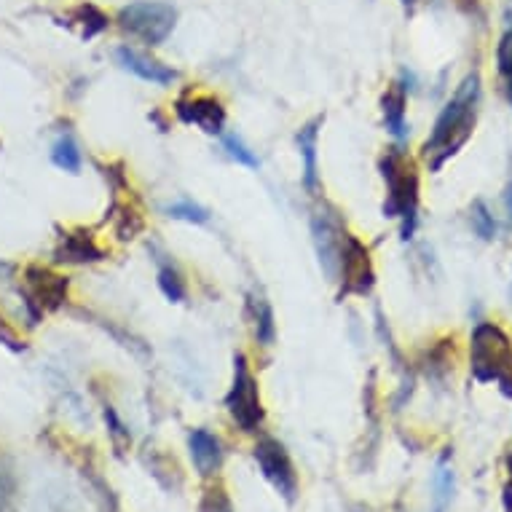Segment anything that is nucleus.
<instances>
[{
  "label": "nucleus",
  "mask_w": 512,
  "mask_h": 512,
  "mask_svg": "<svg viewBox=\"0 0 512 512\" xmlns=\"http://www.w3.org/2000/svg\"><path fill=\"white\" fill-rule=\"evenodd\" d=\"M478 100H480V76L472 70L470 76L464 78L462 86L456 89L454 100L448 102L443 113L437 116L432 135L424 143L421 153L429 161L432 172H440L448 159H454L456 153L462 151L467 140L475 132V116H478Z\"/></svg>",
  "instance_id": "obj_1"
},
{
  "label": "nucleus",
  "mask_w": 512,
  "mask_h": 512,
  "mask_svg": "<svg viewBox=\"0 0 512 512\" xmlns=\"http://www.w3.org/2000/svg\"><path fill=\"white\" fill-rule=\"evenodd\" d=\"M472 376L480 384H496L512 400V341L494 322H480L470 338Z\"/></svg>",
  "instance_id": "obj_2"
},
{
  "label": "nucleus",
  "mask_w": 512,
  "mask_h": 512,
  "mask_svg": "<svg viewBox=\"0 0 512 512\" xmlns=\"http://www.w3.org/2000/svg\"><path fill=\"white\" fill-rule=\"evenodd\" d=\"M381 175L387 180V218H403V239H411L416 231V212H419V172L411 159H405L397 148H389L381 159Z\"/></svg>",
  "instance_id": "obj_3"
},
{
  "label": "nucleus",
  "mask_w": 512,
  "mask_h": 512,
  "mask_svg": "<svg viewBox=\"0 0 512 512\" xmlns=\"http://www.w3.org/2000/svg\"><path fill=\"white\" fill-rule=\"evenodd\" d=\"M118 25L140 41L159 46L177 25V11L161 0H135L118 11Z\"/></svg>",
  "instance_id": "obj_4"
},
{
  "label": "nucleus",
  "mask_w": 512,
  "mask_h": 512,
  "mask_svg": "<svg viewBox=\"0 0 512 512\" xmlns=\"http://www.w3.org/2000/svg\"><path fill=\"white\" fill-rule=\"evenodd\" d=\"M226 408L231 421L242 432H258V427L263 424V416H266L263 413L261 392H258V381L252 376L244 354H236L234 357V384L228 389Z\"/></svg>",
  "instance_id": "obj_5"
},
{
  "label": "nucleus",
  "mask_w": 512,
  "mask_h": 512,
  "mask_svg": "<svg viewBox=\"0 0 512 512\" xmlns=\"http://www.w3.org/2000/svg\"><path fill=\"white\" fill-rule=\"evenodd\" d=\"M255 462L261 467L263 478L277 488L279 496L287 504H293L295 496H298V475H295L293 459L287 454L285 445L274 437H263L255 445Z\"/></svg>",
  "instance_id": "obj_6"
},
{
  "label": "nucleus",
  "mask_w": 512,
  "mask_h": 512,
  "mask_svg": "<svg viewBox=\"0 0 512 512\" xmlns=\"http://www.w3.org/2000/svg\"><path fill=\"white\" fill-rule=\"evenodd\" d=\"M338 274H341V298L368 295L376 285V271H373L370 252L357 236L346 234L341 258H338Z\"/></svg>",
  "instance_id": "obj_7"
},
{
  "label": "nucleus",
  "mask_w": 512,
  "mask_h": 512,
  "mask_svg": "<svg viewBox=\"0 0 512 512\" xmlns=\"http://www.w3.org/2000/svg\"><path fill=\"white\" fill-rule=\"evenodd\" d=\"M311 234H314V244H317V255L322 269L328 277L338 274V258H341V247H344L346 228L341 220V212L330 204H322L319 210H314L311 218Z\"/></svg>",
  "instance_id": "obj_8"
},
{
  "label": "nucleus",
  "mask_w": 512,
  "mask_h": 512,
  "mask_svg": "<svg viewBox=\"0 0 512 512\" xmlns=\"http://www.w3.org/2000/svg\"><path fill=\"white\" fill-rule=\"evenodd\" d=\"M68 290L70 282L65 277H59V274L49 269H41V266H30L25 271V290H22V295H25L27 309L33 314V325L43 311H57L62 303L68 301Z\"/></svg>",
  "instance_id": "obj_9"
},
{
  "label": "nucleus",
  "mask_w": 512,
  "mask_h": 512,
  "mask_svg": "<svg viewBox=\"0 0 512 512\" xmlns=\"http://www.w3.org/2000/svg\"><path fill=\"white\" fill-rule=\"evenodd\" d=\"M175 110L177 116H180V121H185V124L199 126L207 135H223L226 108H223L215 97H188V100H177Z\"/></svg>",
  "instance_id": "obj_10"
},
{
  "label": "nucleus",
  "mask_w": 512,
  "mask_h": 512,
  "mask_svg": "<svg viewBox=\"0 0 512 512\" xmlns=\"http://www.w3.org/2000/svg\"><path fill=\"white\" fill-rule=\"evenodd\" d=\"M325 118L317 116L311 118L309 124L301 126L298 132V151H301L303 159V188L309 191L311 196L319 194V164H317V137H319V126H322Z\"/></svg>",
  "instance_id": "obj_11"
},
{
  "label": "nucleus",
  "mask_w": 512,
  "mask_h": 512,
  "mask_svg": "<svg viewBox=\"0 0 512 512\" xmlns=\"http://www.w3.org/2000/svg\"><path fill=\"white\" fill-rule=\"evenodd\" d=\"M188 451H191V459H194L196 472L202 478H210L220 470L223 464V448H220V440L207 429H194L188 435Z\"/></svg>",
  "instance_id": "obj_12"
},
{
  "label": "nucleus",
  "mask_w": 512,
  "mask_h": 512,
  "mask_svg": "<svg viewBox=\"0 0 512 512\" xmlns=\"http://www.w3.org/2000/svg\"><path fill=\"white\" fill-rule=\"evenodd\" d=\"M116 59L121 62V68L129 70V73H135V76L143 78V81H151V84L167 86L177 78L175 70L167 68V65H161L156 59L145 57L140 51L129 49V46H121V49L116 51Z\"/></svg>",
  "instance_id": "obj_13"
},
{
  "label": "nucleus",
  "mask_w": 512,
  "mask_h": 512,
  "mask_svg": "<svg viewBox=\"0 0 512 512\" xmlns=\"http://www.w3.org/2000/svg\"><path fill=\"white\" fill-rule=\"evenodd\" d=\"M105 258V250L97 247L92 234L86 231H73L59 239V247L54 250V261L57 263H94Z\"/></svg>",
  "instance_id": "obj_14"
},
{
  "label": "nucleus",
  "mask_w": 512,
  "mask_h": 512,
  "mask_svg": "<svg viewBox=\"0 0 512 512\" xmlns=\"http://www.w3.org/2000/svg\"><path fill=\"white\" fill-rule=\"evenodd\" d=\"M405 86L403 84H392L384 94V124H387V132L395 140H405L408 135V126H405Z\"/></svg>",
  "instance_id": "obj_15"
},
{
  "label": "nucleus",
  "mask_w": 512,
  "mask_h": 512,
  "mask_svg": "<svg viewBox=\"0 0 512 512\" xmlns=\"http://www.w3.org/2000/svg\"><path fill=\"white\" fill-rule=\"evenodd\" d=\"M454 496V467H451V454L445 451L435 464L432 475V512H445L451 507Z\"/></svg>",
  "instance_id": "obj_16"
},
{
  "label": "nucleus",
  "mask_w": 512,
  "mask_h": 512,
  "mask_svg": "<svg viewBox=\"0 0 512 512\" xmlns=\"http://www.w3.org/2000/svg\"><path fill=\"white\" fill-rule=\"evenodd\" d=\"M250 317H252V330L261 346H271L277 338V325H274V311L271 303L263 295H250Z\"/></svg>",
  "instance_id": "obj_17"
},
{
  "label": "nucleus",
  "mask_w": 512,
  "mask_h": 512,
  "mask_svg": "<svg viewBox=\"0 0 512 512\" xmlns=\"http://www.w3.org/2000/svg\"><path fill=\"white\" fill-rule=\"evenodd\" d=\"M68 25H73L81 33V38H94V35H100L102 30H108V14L105 11H100L94 3H81V6H76V9L70 11L68 14Z\"/></svg>",
  "instance_id": "obj_18"
},
{
  "label": "nucleus",
  "mask_w": 512,
  "mask_h": 512,
  "mask_svg": "<svg viewBox=\"0 0 512 512\" xmlns=\"http://www.w3.org/2000/svg\"><path fill=\"white\" fill-rule=\"evenodd\" d=\"M19 510V478L14 462L9 456L0 454V512Z\"/></svg>",
  "instance_id": "obj_19"
},
{
  "label": "nucleus",
  "mask_w": 512,
  "mask_h": 512,
  "mask_svg": "<svg viewBox=\"0 0 512 512\" xmlns=\"http://www.w3.org/2000/svg\"><path fill=\"white\" fill-rule=\"evenodd\" d=\"M51 161L65 172H78L81 169V151H78V143L73 140V135L59 137L54 148H51Z\"/></svg>",
  "instance_id": "obj_20"
},
{
  "label": "nucleus",
  "mask_w": 512,
  "mask_h": 512,
  "mask_svg": "<svg viewBox=\"0 0 512 512\" xmlns=\"http://www.w3.org/2000/svg\"><path fill=\"white\" fill-rule=\"evenodd\" d=\"M159 287L161 293L167 295L172 303H180L185 298L183 274H180L172 263H161L159 266Z\"/></svg>",
  "instance_id": "obj_21"
},
{
  "label": "nucleus",
  "mask_w": 512,
  "mask_h": 512,
  "mask_svg": "<svg viewBox=\"0 0 512 512\" xmlns=\"http://www.w3.org/2000/svg\"><path fill=\"white\" fill-rule=\"evenodd\" d=\"M470 220H472V228H475V234L483 239V242H494L496 239V220L488 210L486 202H472L470 207Z\"/></svg>",
  "instance_id": "obj_22"
},
{
  "label": "nucleus",
  "mask_w": 512,
  "mask_h": 512,
  "mask_svg": "<svg viewBox=\"0 0 512 512\" xmlns=\"http://www.w3.org/2000/svg\"><path fill=\"white\" fill-rule=\"evenodd\" d=\"M169 212V218H175V220H185V223H196V226H202V223H207L210 220V212L204 210V207H199V204L194 202H177L172 204V207H167Z\"/></svg>",
  "instance_id": "obj_23"
},
{
  "label": "nucleus",
  "mask_w": 512,
  "mask_h": 512,
  "mask_svg": "<svg viewBox=\"0 0 512 512\" xmlns=\"http://www.w3.org/2000/svg\"><path fill=\"white\" fill-rule=\"evenodd\" d=\"M223 145H226L228 156L239 161V164H244V167H250V169L261 167V161L255 159V153H252L250 148H247V145H244L242 140H239V137H236V135H226V137H223Z\"/></svg>",
  "instance_id": "obj_24"
},
{
  "label": "nucleus",
  "mask_w": 512,
  "mask_h": 512,
  "mask_svg": "<svg viewBox=\"0 0 512 512\" xmlns=\"http://www.w3.org/2000/svg\"><path fill=\"white\" fill-rule=\"evenodd\" d=\"M496 65H499V73L507 81V86H512V30L499 38V46H496Z\"/></svg>",
  "instance_id": "obj_25"
},
{
  "label": "nucleus",
  "mask_w": 512,
  "mask_h": 512,
  "mask_svg": "<svg viewBox=\"0 0 512 512\" xmlns=\"http://www.w3.org/2000/svg\"><path fill=\"white\" fill-rule=\"evenodd\" d=\"M199 512H234V507H231V499L226 496V491L215 486L204 494L202 504H199Z\"/></svg>",
  "instance_id": "obj_26"
},
{
  "label": "nucleus",
  "mask_w": 512,
  "mask_h": 512,
  "mask_svg": "<svg viewBox=\"0 0 512 512\" xmlns=\"http://www.w3.org/2000/svg\"><path fill=\"white\" fill-rule=\"evenodd\" d=\"M105 421H108V429H110V437H113V443H116V448H124L132 437H129V429L124 427V421L118 419V413L113 411V408H105Z\"/></svg>",
  "instance_id": "obj_27"
},
{
  "label": "nucleus",
  "mask_w": 512,
  "mask_h": 512,
  "mask_svg": "<svg viewBox=\"0 0 512 512\" xmlns=\"http://www.w3.org/2000/svg\"><path fill=\"white\" fill-rule=\"evenodd\" d=\"M0 344L9 346L11 352H22V349H25V341H22V338L9 328V322H6L3 317H0Z\"/></svg>",
  "instance_id": "obj_28"
},
{
  "label": "nucleus",
  "mask_w": 512,
  "mask_h": 512,
  "mask_svg": "<svg viewBox=\"0 0 512 512\" xmlns=\"http://www.w3.org/2000/svg\"><path fill=\"white\" fill-rule=\"evenodd\" d=\"M11 274H14V266L0 261V279H11Z\"/></svg>",
  "instance_id": "obj_29"
},
{
  "label": "nucleus",
  "mask_w": 512,
  "mask_h": 512,
  "mask_svg": "<svg viewBox=\"0 0 512 512\" xmlns=\"http://www.w3.org/2000/svg\"><path fill=\"white\" fill-rule=\"evenodd\" d=\"M504 22H507L512 30V0H507V6H504Z\"/></svg>",
  "instance_id": "obj_30"
},
{
  "label": "nucleus",
  "mask_w": 512,
  "mask_h": 512,
  "mask_svg": "<svg viewBox=\"0 0 512 512\" xmlns=\"http://www.w3.org/2000/svg\"><path fill=\"white\" fill-rule=\"evenodd\" d=\"M507 212H510V220H512V183L507 185Z\"/></svg>",
  "instance_id": "obj_31"
},
{
  "label": "nucleus",
  "mask_w": 512,
  "mask_h": 512,
  "mask_svg": "<svg viewBox=\"0 0 512 512\" xmlns=\"http://www.w3.org/2000/svg\"><path fill=\"white\" fill-rule=\"evenodd\" d=\"M507 97H510V102H512V86H507Z\"/></svg>",
  "instance_id": "obj_32"
},
{
  "label": "nucleus",
  "mask_w": 512,
  "mask_h": 512,
  "mask_svg": "<svg viewBox=\"0 0 512 512\" xmlns=\"http://www.w3.org/2000/svg\"><path fill=\"white\" fill-rule=\"evenodd\" d=\"M403 3H408V6H411V3H416V0H403Z\"/></svg>",
  "instance_id": "obj_33"
},
{
  "label": "nucleus",
  "mask_w": 512,
  "mask_h": 512,
  "mask_svg": "<svg viewBox=\"0 0 512 512\" xmlns=\"http://www.w3.org/2000/svg\"><path fill=\"white\" fill-rule=\"evenodd\" d=\"M507 464H510V472H512V456H510V462H507Z\"/></svg>",
  "instance_id": "obj_34"
}]
</instances>
